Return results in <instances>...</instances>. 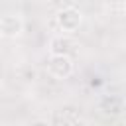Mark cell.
Here are the masks:
<instances>
[{
	"label": "cell",
	"instance_id": "obj_1",
	"mask_svg": "<svg viewBox=\"0 0 126 126\" xmlns=\"http://www.w3.org/2000/svg\"><path fill=\"white\" fill-rule=\"evenodd\" d=\"M55 22H57V28L65 35L75 33L81 28V24H83V12L79 8H75V6H65V8H61L57 12Z\"/></svg>",
	"mask_w": 126,
	"mask_h": 126
},
{
	"label": "cell",
	"instance_id": "obj_2",
	"mask_svg": "<svg viewBox=\"0 0 126 126\" xmlns=\"http://www.w3.org/2000/svg\"><path fill=\"white\" fill-rule=\"evenodd\" d=\"M73 59L71 55H49L47 59V71L55 79H69L73 75Z\"/></svg>",
	"mask_w": 126,
	"mask_h": 126
},
{
	"label": "cell",
	"instance_id": "obj_3",
	"mask_svg": "<svg viewBox=\"0 0 126 126\" xmlns=\"http://www.w3.org/2000/svg\"><path fill=\"white\" fill-rule=\"evenodd\" d=\"M24 33V18L20 14H4L0 18V37L16 39Z\"/></svg>",
	"mask_w": 126,
	"mask_h": 126
},
{
	"label": "cell",
	"instance_id": "obj_4",
	"mask_svg": "<svg viewBox=\"0 0 126 126\" xmlns=\"http://www.w3.org/2000/svg\"><path fill=\"white\" fill-rule=\"evenodd\" d=\"M75 49V41L69 35H57L49 41V55H69Z\"/></svg>",
	"mask_w": 126,
	"mask_h": 126
},
{
	"label": "cell",
	"instance_id": "obj_5",
	"mask_svg": "<svg viewBox=\"0 0 126 126\" xmlns=\"http://www.w3.org/2000/svg\"><path fill=\"white\" fill-rule=\"evenodd\" d=\"M100 110L104 114H110V116H116L122 112V98L116 96V94H110L106 98L100 100Z\"/></svg>",
	"mask_w": 126,
	"mask_h": 126
},
{
	"label": "cell",
	"instance_id": "obj_6",
	"mask_svg": "<svg viewBox=\"0 0 126 126\" xmlns=\"http://www.w3.org/2000/svg\"><path fill=\"white\" fill-rule=\"evenodd\" d=\"M32 126H51L49 122H45V120H37V122H33Z\"/></svg>",
	"mask_w": 126,
	"mask_h": 126
},
{
	"label": "cell",
	"instance_id": "obj_7",
	"mask_svg": "<svg viewBox=\"0 0 126 126\" xmlns=\"http://www.w3.org/2000/svg\"><path fill=\"white\" fill-rule=\"evenodd\" d=\"M71 126H89V124H87L85 120H75V122H73Z\"/></svg>",
	"mask_w": 126,
	"mask_h": 126
}]
</instances>
